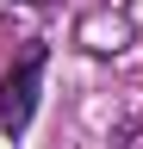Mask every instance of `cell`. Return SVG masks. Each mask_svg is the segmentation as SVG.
Instances as JSON below:
<instances>
[{"label": "cell", "mask_w": 143, "mask_h": 149, "mask_svg": "<svg viewBox=\"0 0 143 149\" xmlns=\"http://www.w3.org/2000/svg\"><path fill=\"white\" fill-rule=\"evenodd\" d=\"M44 68H50V44L31 37V44L13 56V68L0 74V137H25L31 130L38 93H44Z\"/></svg>", "instance_id": "obj_1"}, {"label": "cell", "mask_w": 143, "mask_h": 149, "mask_svg": "<svg viewBox=\"0 0 143 149\" xmlns=\"http://www.w3.org/2000/svg\"><path fill=\"white\" fill-rule=\"evenodd\" d=\"M19 6H44V0H19Z\"/></svg>", "instance_id": "obj_2"}]
</instances>
